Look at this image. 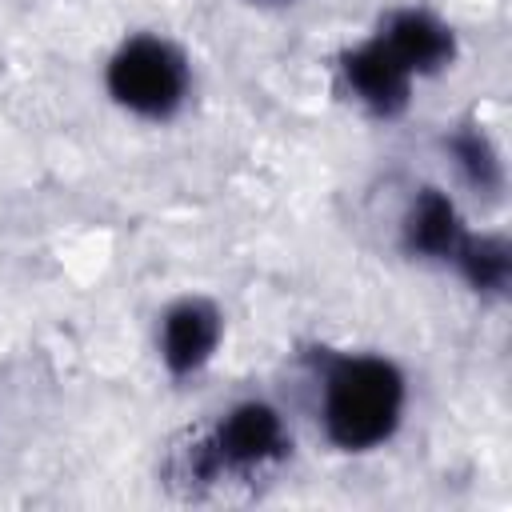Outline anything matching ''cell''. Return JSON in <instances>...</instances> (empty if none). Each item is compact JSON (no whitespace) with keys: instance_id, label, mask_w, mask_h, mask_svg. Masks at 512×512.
<instances>
[{"instance_id":"8","label":"cell","mask_w":512,"mask_h":512,"mask_svg":"<svg viewBox=\"0 0 512 512\" xmlns=\"http://www.w3.org/2000/svg\"><path fill=\"white\" fill-rule=\"evenodd\" d=\"M452 268L464 276V284L472 292H484V296H500L512 280V248L504 236L496 232H468L460 252L452 256Z\"/></svg>"},{"instance_id":"2","label":"cell","mask_w":512,"mask_h":512,"mask_svg":"<svg viewBox=\"0 0 512 512\" xmlns=\"http://www.w3.org/2000/svg\"><path fill=\"white\" fill-rule=\"evenodd\" d=\"M404 372L376 352L328 356L320 372V424L340 452H372L388 444L404 420Z\"/></svg>"},{"instance_id":"3","label":"cell","mask_w":512,"mask_h":512,"mask_svg":"<svg viewBox=\"0 0 512 512\" xmlns=\"http://www.w3.org/2000/svg\"><path fill=\"white\" fill-rule=\"evenodd\" d=\"M188 84L192 72L184 52L152 32L128 36L104 68L108 96L140 120H172L188 100Z\"/></svg>"},{"instance_id":"4","label":"cell","mask_w":512,"mask_h":512,"mask_svg":"<svg viewBox=\"0 0 512 512\" xmlns=\"http://www.w3.org/2000/svg\"><path fill=\"white\" fill-rule=\"evenodd\" d=\"M224 316L208 296H180L160 316V360L172 376H196L220 348Z\"/></svg>"},{"instance_id":"6","label":"cell","mask_w":512,"mask_h":512,"mask_svg":"<svg viewBox=\"0 0 512 512\" xmlns=\"http://www.w3.org/2000/svg\"><path fill=\"white\" fill-rule=\"evenodd\" d=\"M396 60L400 68L420 80V76H436L456 60V32L432 16L428 8H396L384 16V24L372 32Z\"/></svg>"},{"instance_id":"10","label":"cell","mask_w":512,"mask_h":512,"mask_svg":"<svg viewBox=\"0 0 512 512\" xmlns=\"http://www.w3.org/2000/svg\"><path fill=\"white\" fill-rule=\"evenodd\" d=\"M272 4H284V0H272Z\"/></svg>"},{"instance_id":"7","label":"cell","mask_w":512,"mask_h":512,"mask_svg":"<svg viewBox=\"0 0 512 512\" xmlns=\"http://www.w3.org/2000/svg\"><path fill=\"white\" fill-rule=\"evenodd\" d=\"M468 228L452 204L448 192L440 188H420L404 212V224H400V244L408 256H420V260H436V264H452V256L460 252Z\"/></svg>"},{"instance_id":"1","label":"cell","mask_w":512,"mask_h":512,"mask_svg":"<svg viewBox=\"0 0 512 512\" xmlns=\"http://www.w3.org/2000/svg\"><path fill=\"white\" fill-rule=\"evenodd\" d=\"M288 452L292 436L284 416L264 400H240L228 412H220V420L208 432H196L184 444H176L164 472L168 484L196 496L224 480H252L288 460Z\"/></svg>"},{"instance_id":"9","label":"cell","mask_w":512,"mask_h":512,"mask_svg":"<svg viewBox=\"0 0 512 512\" xmlns=\"http://www.w3.org/2000/svg\"><path fill=\"white\" fill-rule=\"evenodd\" d=\"M448 152H452V160H456L460 176L468 180V188L488 192V196H496V192L504 188V164H500V156H496L492 140H488L476 124L456 128V132L448 136Z\"/></svg>"},{"instance_id":"5","label":"cell","mask_w":512,"mask_h":512,"mask_svg":"<svg viewBox=\"0 0 512 512\" xmlns=\"http://www.w3.org/2000/svg\"><path fill=\"white\" fill-rule=\"evenodd\" d=\"M340 80H344L348 96H352L364 112H372V116H380V120L400 116V112L408 108L412 84H416V80L400 68V60H396L376 36L360 40L356 48H348V52L340 56Z\"/></svg>"}]
</instances>
